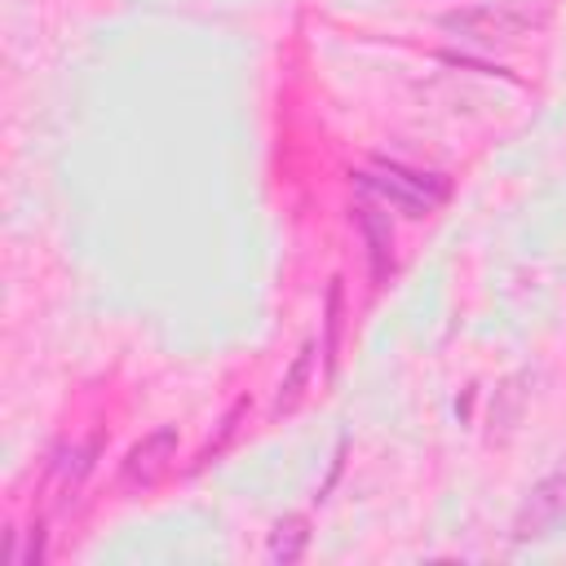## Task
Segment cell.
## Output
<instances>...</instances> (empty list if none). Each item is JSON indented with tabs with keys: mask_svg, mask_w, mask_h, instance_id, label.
I'll return each instance as SVG.
<instances>
[{
	"mask_svg": "<svg viewBox=\"0 0 566 566\" xmlns=\"http://www.w3.org/2000/svg\"><path fill=\"white\" fill-rule=\"evenodd\" d=\"M363 186H367L371 195H380L385 203L402 208L407 217H424V212H433V208L447 199V181H442V177L411 172V168L385 164V159H376V164L363 172Z\"/></svg>",
	"mask_w": 566,
	"mask_h": 566,
	"instance_id": "2",
	"label": "cell"
},
{
	"mask_svg": "<svg viewBox=\"0 0 566 566\" xmlns=\"http://www.w3.org/2000/svg\"><path fill=\"white\" fill-rule=\"evenodd\" d=\"M553 18L548 0H482V4H464V9H451L438 18V27L455 40H469V44H513L522 35H535L544 31Z\"/></svg>",
	"mask_w": 566,
	"mask_h": 566,
	"instance_id": "1",
	"label": "cell"
},
{
	"mask_svg": "<svg viewBox=\"0 0 566 566\" xmlns=\"http://www.w3.org/2000/svg\"><path fill=\"white\" fill-rule=\"evenodd\" d=\"M172 455H177V429H168V424L164 429H150L119 460V486L124 491H150L172 469Z\"/></svg>",
	"mask_w": 566,
	"mask_h": 566,
	"instance_id": "4",
	"label": "cell"
},
{
	"mask_svg": "<svg viewBox=\"0 0 566 566\" xmlns=\"http://www.w3.org/2000/svg\"><path fill=\"white\" fill-rule=\"evenodd\" d=\"M243 411H248V402L239 398V402H234V407L226 411V420H221V433H217V442H208V447L199 451V460H212V455H217V451H221V447H226V442L234 438V429H239V416H243Z\"/></svg>",
	"mask_w": 566,
	"mask_h": 566,
	"instance_id": "10",
	"label": "cell"
},
{
	"mask_svg": "<svg viewBox=\"0 0 566 566\" xmlns=\"http://www.w3.org/2000/svg\"><path fill=\"white\" fill-rule=\"evenodd\" d=\"M314 340L310 345H301V354L292 358V367L283 371V380H279V398H274V416H292L296 407H301V398H305V385H310V376H314Z\"/></svg>",
	"mask_w": 566,
	"mask_h": 566,
	"instance_id": "7",
	"label": "cell"
},
{
	"mask_svg": "<svg viewBox=\"0 0 566 566\" xmlns=\"http://www.w3.org/2000/svg\"><path fill=\"white\" fill-rule=\"evenodd\" d=\"M562 517H566V469L539 478V482L526 491V500H522L517 513H513V544L544 539Z\"/></svg>",
	"mask_w": 566,
	"mask_h": 566,
	"instance_id": "3",
	"label": "cell"
},
{
	"mask_svg": "<svg viewBox=\"0 0 566 566\" xmlns=\"http://www.w3.org/2000/svg\"><path fill=\"white\" fill-rule=\"evenodd\" d=\"M305 544H310V522H305L301 513L279 517L274 531H270V539H265V562H274V566H292V562H301Z\"/></svg>",
	"mask_w": 566,
	"mask_h": 566,
	"instance_id": "6",
	"label": "cell"
},
{
	"mask_svg": "<svg viewBox=\"0 0 566 566\" xmlns=\"http://www.w3.org/2000/svg\"><path fill=\"white\" fill-rule=\"evenodd\" d=\"M336 336H340V283L327 287V336H323V349H318L327 376L336 371Z\"/></svg>",
	"mask_w": 566,
	"mask_h": 566,
	"instance_id": "9",
	"label": "cell"
},
{
	"mask_svg": "<svg viewBox=\"0 0 566 566\" xmlns=\"http://www.w3.org/2000/svg\"><path fill=\"white\" fill-rule=\"evenodd\" d=\"M522 380V376H517ZM522 402H526V389H517L513 385V398H509V380H504V389H495V402H491V424H500L504 433L517 424V416H522Z\"/></svg>",
	"mask_w": 566,
	"mask_h": 566,
	"instance_id": "8",
	"label": "cell"
},
{
	"mask_svg": "<svg viewBox=\"0 0 566 566\" xmlns=\"http://www.w3.org/2000/svg\"><path fill=\"white\" fill-rule=\"evenodd\" d=\"M354 221H358L363 243H367L371 283H385V279L394 274V230H389V217H385L376 203H358V208H354Z\"/></svg>",
	"mask_w": 566,
	"mask_h": 566,
	"instance_id": "5",
	"label": "cell"
}]
</instances>
